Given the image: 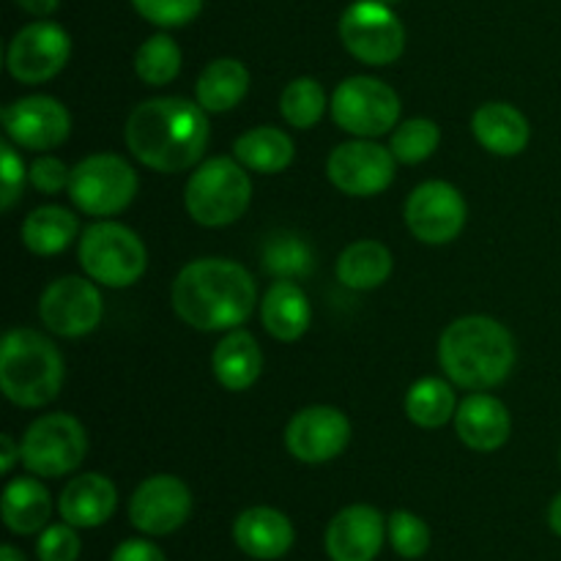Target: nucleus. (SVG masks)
Listing matches in <instances>:
<instances>
[{"mask_svg":"<svg viewBox=\"0 0 561 561\" xmlns=\"http://www.w3.org/2000/svg\"><path fill=\"white\" fill-rule=\"evenodd\" d=\"M257 285L241 263L201 257L181 268L173 283L175 316L201 332L239 329L252 316Z\"/></svg>","mask_w":561,"mask_h":561,"instance_id":"nucleus-2","label":"nucleus"},{"mask_svg":"<svg viewBox=\"0 0 561 561\" xmlns=\"http://www.w3.org/2000/svg\"><path fill=\"white\" fill-rule=\"evenodd\" d=\"M250 91V71L241 60L219 58L203 69L197 77V104L206 113H228Z\"/></svg>","mask_w":561,"mask_h":561,"instance_id":"nucleus-26","label":"nucleus"},{"mask_svg":"<svg viewBox=\"0 0 561 561\" xmlns=\"http://www.w3.org/2000/svg\"><path fill=\"white\" fill-rule=\"evenodd\" d=\"M279 113L294 129H312L327 113V91L312 77H296L279 96Z\"/></svg>","mask_w":561,"mask_h":561,"instance_id":"nucleus-32","label":"nucleus"},{"mask_svg":"<svg viewBox=\"0 0 561 561\" xmlns=\"http://www.w3.org/2000/svg\"><path fill=\"white\" fill-rule=\"evenodd\" d=\"M102 294L91 279L58 277L44 288L38 316L49 332L60 337H85L102 321Z\"/></svg>","mask_w":561,"mask_h":561,"instance_id":"nucleus-13","label":"nucleus"},{"mask_svg":"<svg viewBox=\"0 0 561 561\" xmlns=\"http://www.w3.org/2000/svg\"><path fill=\"white\" fill-rule=\"evenodd\" d=\"M351 442V422L334 405H307L285 431V447L301 463H327L343 455Z\"/></svg>","mask_w":561,"mask_h":561,"instance_id":"nucleus-16","label":"nucleus"},{"mask_svg":"<svg viewBox=\"0 0 561 561\" xmlns=\"http://www.w3.org/2000/svg\"><path fill=\"white\" fill-rule=\"evenodd\" d=\"M110 561H168L153 542L148 540H126L115 548Z\"/></svg>","mask_w":561,"mask_h":561,"instance_id":"nucleus-40","label":"nucleus"},{"mask_svg":"<svg viewBox=\"0 0 561 561\" xmlns=\"http://www.w3.org/2000/svg\"><path fill=\"white\" fill-rule=\"evenodd\" d=\"M0 208L3 211H11L14 203L22 197V186H25V164H22V157L14 151L9 140L0 142Z\"/></svg>","mask_w":561,"mask_h":561,"instance_id":"nucleus-38","label":"nucleus"},{"mask_svg":"<svg viewBox=\"0 0 561 561\" xmlns=\"http://www.w3.org/2000/svg\"><path fill=\"white\" fill-rule=\"evenodd\" d=\"M263 266L277 279H296L312 272V250L294 233H279L263 247Z\"/></svg>","mask_w":561,"mask_h":561,"instance_id":"nucleus-34","label":"nucleus"},{"mask_svg":"<svg viewBox=\"0 0 561 561\" xmlns=\"http://www.w3.org/2000/svg\"><path fill=\"white\" fill-rule=\"evenodd\" d=\"M27 179L44 195H58V192L69 190L71 170L58 157H38L27 170Z\"/></svg>","mask_w":561,"mask_h":561,"instance_id":"nucleus-39","label":"nucleus"},{"mask_svg":"<svg viewBox=\"0 0 561 561\" xmlns=\"http://www.w3.org/2000/svg\"><path fill=\"white\" fill-rule=\"evenodd\" d=\"M77 230V217L64 206H42L22 222V241L33 255L49 257L60 255L75 241Z\"/></svg>","mask_w":561,"mask_h":561,"instance_id":"nucleus-29","label":"nucleus"},{"mask_svg":"<svg viewBox=\"0 0 561 561\" xmlns=\"http://www.w3.org/2000/svg\"><path fill=\"white\" fill-rule=\"evenodd\" d=\"M387 537L403 559L425 557L431 548V529L409 510H394L387 520Z\"/></svg>","mask_w":561,"mask_h":561,"instance_id":"nucleus-35","label":"nucleus"},{"mask_svg":"<svg viewBox=\"0 0 561 561\" xmlns=\"http://www.w3.org/2000/svg\"><path fill=\"white\" fill-rule=\"evenodd\" d=\"M294 524L274 507H250L236 518L233 540L247 557L274 561L294 546Z\"/></svg>","mask_w":561,"mask_h":561,"instance_id":"nucleus-20","label":"nucleus"},{"mask_svg":"<svg viewBox=\"0 0 561 561\" xmlns=\"http://www.w3.org/2000/svg\"><path fill=\"white\" fill-rule=\"evenodd\" d=\"M64 356L58 345L33 329H11L0 345V389L22 409H42L64 387Z\"/></svg>","mask_w":561,"mask_h":561,"instance_id":"nucleus-4","label":"nucleus"},{"mask_svg":"<svg viewBox=\"0 0 561 561\" xmlns=\"http://www.w3.org/2000/svg\"><path fill=\"white\" fill-rule=\"evenodd\" d=\"M135 71L146 85H168L181 71V47L168 33H153L135 55Z\"/></svg>","mask_w":561,"mask_h":561,"instance_id":"nucleus-31","label":"nucleus"},{"mask_svg":"<svg viewBox=\"0 0 561 561\" xmlns=\"http://www.w3.org/2000/svg\"><path fill=\"white\" fill-rule=\"evenodd\" d=\"M211 124L206 110L181 96L146 99L126 118L124 140L131 157L157 173H181L206 153Z\"/></svg>","mask_w":561,"mask_h":561,"instance_id":"nucleus-1","label":"nucleus"},{"mask_svg":"<svg viewBox=\"0 0 561 561\" xmlns=\"http://www.w3.org/2000/svg\"><path fill=\"white\" fill-rule=\"evenodd\" d=\"M142 20L159 27L190 25L203 9V0H131Z\"/></svg>","mask_w":561,"mask_h":561,"instance_id":"nucleus-36","label":"nucleus"},{"mask_svg":"<svg viewBox=\"0 0 561 561\" xmlns=\"http://www.w3.org/2000/svg\"><path fill=\"white\" fill-rule=\"evenodd\" d=\"M381 3H387V5H394V3H400V0H381Z\"/></svg>","mask_w":561,"mask_h":561,"instance_id":"nucleus-45","label":"nucleus"},{"mask_svg":"<svg viewBox=\"0 0 561 561\" xmlns=\"http://www.w3.org/2000/svg\"><path fill=\"white\" fill-rule=\"evenodd\" d=\"M438 140H442V129H438L436 121L411 118V121H403V124L392 131L389 151L394 153L398 162L420 164L436 151Z\"/></svg>","mask_w":561,"mask_h":561,"instance_id":"nucleus-33","label":"nucleus"},{"mask_svg":"<svg viewBox=\"0 0 561 561\" xmlns=\"http://www.w3.org/2000/svg\"><path fill=\"white\" fill-rule=\"evenodd\" d=\"M332 118L356 137H381L398 126L400 96L376 77H348L332 93Z\"/></svg>","mask_w":561,"mask_h":561,"instance_id":"nucleus-10","label":"nucleus"},{"mask_svg":"<svg viewBox=\"0 0 561 561\" xmlns=\"http://www.w3.org/2000/svg\"><path fill=\"white\" fill-rule=\"evenodd\" d=\"M0 561H25V557L14 546H3L0 548Z\"/></svg>","mask_w":561,"mask_h":561,"instance_id":"nucleus-44","label":"nucleus"},{"mask_svg":"<svg viewBox=\"0 0 561 561\" xmlns=\"http://www.w3.org/2000/svg\"><path fill=\"white\" fill-rule=\"evenodd\" d=\"M3 129L11 142L27 151H53L69 137L71 115L58 99L25 96L3 110Z\"/></svg>","mask_w":561,"mask_h":561,"instance_id":"nucleus-17","label":"nucleus"},{"mask_svg":"<svg viewBox=\"0 0 561 561\" xmlns=\"http://www.w3.org/2000/svg\"><path fill=\"white\" fill-rule=\"evenodd\" d=\"M137 195V173L118 153H93L71 168L69 197L82 214L113 217Z\"/></svg>","mask_w":561,"mask_h":561,"instance_id":"nucleus-7","label":"nucleus"},{"mask_svg":"<svg viewBox=\"0 0 561 561\" xmlns=\"http://www.w3.org/2000/svg\"><path fill=\"white\" fill-rule=\"evenodd\" d=\"M252 201V181L244 164L230 157H214L190 175L184 206L203 228H225L244 217Z\"/></svg>","mask_w":561,"mask_h":561,"instance_id":"nucleus-5","label":"nucleus"},{"mask_svg":"<svg viewBox=\"0 0 561 561\" xmlns=\"http://www.w3.org/2000/svg\"><path fill=\"white\" fill-rule=\"evenodd\" d=\"M71 55V38L60 25L47 20H38L16 31L11 38L5 66L9 75L22 85H38V82L53 80L64 71Z\"/></svg>","mask_w":561,"mask_h":561,"instance_id":"nucleus-11","label":"nucleus"},{"mask_svg":"<svg viewBox=\"0 0 561 561\" xmlns=\"http://www.w3.org/2000/svg\"><path fill=\"white\" fill-rule=\"evenodd\" d=\"M387 520L370 504L340 510L327 529V553L332 561H373L381 553Z\"/></svg>","mask_w":561,"mask_h":561,"instance_id":"nucleus-18","label":"nucleus"},{"mask_svg":"<svg viewBox=\"0 0 561 561\" xmlns=\"http://www.w3.org/2000/svg\"><path fill=\"white\" fill-rule=\"evenodd\" d=\"M455 431L466 447L477 453H496L504 447L513 431L507 405L499 398L485 392H474L466 400H460L455 411Z\"/></svg>","mask_w":561,"mask_h":561,"instance_id":"nucleus-19","label":"nucleus"},{"mask_svg":"<svg viewBox=\"0 0 561 561\" xmlns=\"http://www.w3.org/2000/svg\"><path fill=\"white\" fill-rule=\"evenodd\" d=\"M343 47L367 66H389L403 55L405 27L381 0H356L340 16Z\"/></svg>","mask_w":561,"mask_h":561,"instance_id":"nucleus-9","label":"nucleus"},{"mask_svg":"<svg viewBox=\"0 0 561 561\" xmlns=\"http://www.w3.org/2000/svg\"><path fill=\"white\" fill-rule=\"evenodd\" d=\"M394 153L378 142L351 140L340 142L327 162V175L340 192L351 197H373L389 190L394 181Z\"/></svg>","mask_w":561,"mask_h":561,"instance_id":"nucleus-12","label":"nucleus"},{"mask_svg":"<svg viewBox=\"0 0 561 561\" xmlns=\"http://www.w3.org/2000/svg\"><path fill=\"white\" fill-rule=\"evenodd\" d=\"M405 225L425 244H449L466 225V201L447 181H425L405 201Z\"/></svg>","mask_w":561,"mask_h":561,"instance_id":"nucleus-14","label":"nucleus"},{"mask_svg":"<svg viewBox=\"0 0 561 561\" xmlns=\"http://www.w3.org/2000/svg\"><path fill=\"white\" fill-rule=\"evenodd\" d=\"M515 340L504 323L488 316H466L449 323L438 340V362L453 383L491 389L515 367Z\"/></svg>","mask_w":561,"mask_h":561,"instance_id":"nucleus-3","label":"nucleus"},{"mask_svg":"<svg viewBox=\"0 0 561 561\" xmlns=\"http://www.w3.org/2000/svg\"><path fill=\"white\" fill-rule=\"evenodd\" d=\"M548 524H551L553 535L561 537V493L551 502V510H548Z\"/></svg>","mask_w":561,"mask_h":561,"instance_id":"nucleus-43","label":"nucleus"},{"mask_svg":"<svg viewBox=\"0 0 561 561\" xmlns=\"http://www.w3.org/2000/svg\"><path fill=\"white\" fill-rule=\"evenodd\" d=\"M16 460H22V447H16L14 438H11L9 433H3V436H0V471H3V474H11Z\"/></svg>","mask_w":561,"mask_h":561,"instance_id":"nucleus-41","label":"nucleus"},{"mask_svg":"<svg viewBox=\"0 0 561 561\" xmlns=\"http://www.w3.org/2000/svg\"><path fill=\"white\" fill-rule=\"evenodd\" d=\"M38 561H77L80 559V537L71 524H55L38 535Z\"/></svg>","mask_w":561,"mask_h":561,"instance_id":"nucleus-37","label":"nucleus"},{"mask_svg":"<svg viewBox=\"0 0 561 561\" xmlns=\"http://www.w3.org/2000/svg\"><path fill=\"white\" fill-rule=\"evenodd\" d=\"M80 266L93 283L129 288L146 274L148 252L140 236L121 222H93L80 236Z\"/></svg>","mask_w":561,"mask_h":561,"instance_id":"nucleus-6","label":"nucleus"},{"mask_svg":"<svg viewBox=\"0 0 561 561\" xmlns=\"http://www.w3.org/2000/svg\"><path fill=\"white\" fill-rule=\"evenodd\" d=\"M0 510H3V524L14 535H36L47 526L53 502H49V493L42 482L20 477V480H11L5 485Z\"/></svg>","mask_w":561,"mask_h":561,"instance_id":"nucleus-25","label":"nucleus"},{"mask_svg":"<svg viewBox=\"0 0 561 561\" xmlns=\"http://www.w3.org/2000/svg\"><path fill=\"white\" fill-rule=\"evenodd\" d=\"M477 142L496 157H515L529 146V121L518 107L507 102H488L471 118Z\"/></svg>","mask_w":561,"mask_h":561,"instance_id":"nucleus-22","label":"nucleus"},{"mask_svg":"<svg viewBox=\"0 0 561 561\" xmlns=\"http://www.w3.org/2000/svg\"><path fill=\"white\" fill-rule=\"evenodd\" d=\"M192 493L184 480L173 474L148 477L137 485L129 502V520L142 535L164 537L190 520Z\"/></svg>","mask_w":561,"mask_h":561,"instance_id":"nucleus-15","label":"nucleus"},{"mask_svg":"<svg viewBox=\"0 0 561 561\" xmlns=\"http://www.w3.org/2000/svg\"><path fill=\"white\" fill-rule=\"evenodd\" d=\"M22 463L36 477H64L88 455V433L71 414H44L22 436Z\"/></svg>","mask_w":561,"mask_h":561,"instance_id":"nucleus-8","label":"nucleus"},{"mask_svg":"<svg viewBox=\"0 0 561 561\" xmlns=\"http://www.w3.org/2000/svg\"><path fill=\"white\" fill-rule=\"evenodd\" d=\"M16 5L33 16H49L55 9H58L60 0H16Z\"/></svg>","mask_w":561,"mask_h":561,"instance_id":"nucleus-42","label":"nucleus"},{"mask_svg":"<svg viewBox=\"0 0 561 561\" xmlns=\"http://www.w3.org/2000/svg\"><path fill=\"white\" fill-rule=\"evenodd\" d=\"M118 493L104 474H80L60 491L58 513L75 529H96L115 513Z\"/></svg>","mask_w":561,"mask_h":561,"instance_id":"nucleus-21","label":"nucleus"},{"mask_svg":"<svg viewBox=\"0 0 561 561\" xmlns=\"http://www.w3.org/2000/svg\"><path fill=\"white\" fill-rule=\"evenodd\" d=\"M394 257L381 241H354L337 257V279L351 290H373L392 274Z\"/></svg>","mask_w":561,"mask_h":561,"instance_id":"nucleus-27","label":"nucleus"},{"mask_svg":"<svg viewBox=\"0 0 561 561\" xmlns=\"http://www.w3.org/2000/svg\"><path fill=\"white\" fill-rule=\"evenodd\" d=\"M233 153L247 170L274 175L294 162V140L277 126H255L233 142Z\"/></svg>","mask_w":561,"mask_h":561,"instance_id":"nucleus-28","label":"nucleus"},{"mask_svg":"<svg viewBox=\"0 0 561 561\" xmlns=\"http://www.w3.org/2000/svg\"><path fill=\"white\" fill-rule=\"evenodd\" d=\"M211 370L228 392H244L263 373L261 345L244 329H230V334H225L214 348Z\"/></svg>","mask_w":561,"mask_h":561,"instance_id":"nucleus-23","label":"nucleus"},{"mask_svg":"<svg viewBox=\"0 0 561 561\" xmlns=\"http://www.w3.org/2000/svg\"><path fill=\"white\" fill-rule=\"evenodd\" d=\"M458 411V398H455L453 383L442 381V378H420L411 383L409 394H405V414L414 425L433 431V427L447 425Z\"/></svg>","mask_w":561,"mask_h":561,"instance_id":"nucleus-30","label":"nucleus"},{"mask_svg":"<svg viewBox=\"0 0 561 561\" xmlns=\"http://www.w3.org/2000/svg\"><path fill=\"white\" fill-rule=\"evenodd\" d=\"M310 301L294 279H274L261 305V321L279 343H294L310 329Z\"/></svg>","mask_w":561,"mask_h":561,"instance_id":"nucleus-24","label":"nucleus"}]
</instances>
